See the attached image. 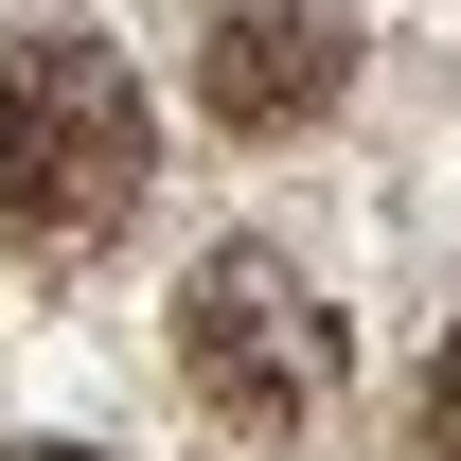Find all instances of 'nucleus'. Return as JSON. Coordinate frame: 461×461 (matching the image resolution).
<instances>
[{
	"instance_id": "nucleus-1",
	"label": "nucleus",
	"mask_w": 461,
	"mask_h": 461,
	"mask_svg": "<svg viewBox=\"0 0 461 461\" xmlns=\"http://www.w3.org/2000/svg\"><path fill=\"white\" fill-rule=\"evenodd\" d=\"M142 195V71L107 36H0V249H107Z\"/></svg>"
},
{
	"instance_id": "nucleus-2",
	"label": "nucleus",
	"mask_w": 461,
	"mask_h": 461,
	"mask_svg": "<svg viewBox=\"0 0 461 461\" xmlns=\"http://www.w3.org/2000/svg\"><path fill=\"white\" fill-rule=\"evenodd\" d=\"M177 373L230 408V426H320L338 408V302L302 285L285 249H213L177 285Z\"/></svg>"
},
{
	"instance_id": "nucleus-3",
	"label": "nucleus",
	"mask_w": 461,
	"mask_h": 461,
	"mask_svg": "<svg viewBox=\"0 0 461 461\" xmlns=\"http://www.w3.org/2000/svg\"><path fill=\"white\" fill-rule=\"evenodd\" d=\"M338 89H355V18H338V0H213L195 107H213L230 142H302Z\"/></svg>"
},
{
	"instance_id": "nucleus-4",
	"label": "nucleus",
	"mask_w": 461,
	"mask_h": 461,
	"mask_svg": "<svg viewBox=\"0 0 461 461\" xmlns=\"http://www.w3.org/2000/svg\"><path fill=\"white\" fill-rule=\"evenodd\" d=\"M408 426H426V461H461V320H444V355H426V408H408Z\"/></svg>"
},
{
	"instance_id": "nucleus-5",
	"label": "nucleus",
	"mask_w": 461,
	"mask_h": 461,
	"mask_svg": "<svg viewBox=\"0 0 461 461\" xmlns=\"http://www.w3.org/2000/svg\"><path fill=\"white\" fill-rule=\"evenodd\" d=\"M36 461H89V444H36Z\"/></svg>"
}]
</instances>
